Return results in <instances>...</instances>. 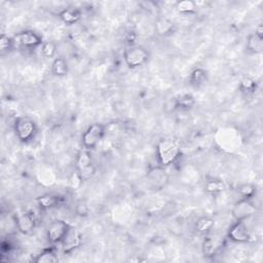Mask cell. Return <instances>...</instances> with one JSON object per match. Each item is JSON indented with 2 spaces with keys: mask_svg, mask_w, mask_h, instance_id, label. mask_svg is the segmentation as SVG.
Here are the masks:
<instances>
[{
  "mask_svg": "<svg viewBox=\"0 0 263 263\" xmlns=\"http://www.w3.org/2000/svg\"><path fill=\"white\" fill-rule=\"evenodd\" d=\"M150 58V54L142 46L127 47L123 53V60L126 66L130 69H137L144 66Z\"/></svg>",
  "mask_w": 263,
  "mask_h": 263,
  "instance_id": "277c9868",
  "label": "cell"
},
{
  "mask_svg": "<svg viewBox=\"0 0 263 263\" xmlns=\"http://www.w3.org/2000/svg\"><path fill=\"white\" fill-rule=\"evenodd\" d=\"M176 10L182 15H191L197 11V5L191 0H183L176 4Z\"/></svg>",
  "mask_w": 263,
  "mask_h": 263,
  "instance_id": "d4e9b609",
  "label": "cell"
},
{
  "mask_svg": "<svg viewBox=\"0 0 263 263\" xmlns=\"http://www.w3.org/2000/svg\"><path fill=\"white\" fill-rule=\"evenodd\" d=\"M147 178L155 188H161L168 182V176L166 174V171L160 166L151 169L147 174Z\"/></svg>",
  "mask_w": 263,
  "mask_h": 263,
  "instance_id": "5bb4252c",
  "label": "cell"
},
{
  "mask_svg": "<svg viewBox=\"0 0 263 263\" xmlns=\"http://www.w3.org/2000/svg\"><path fill=\"white\" fill-rule=\"evenodd\" d=\"M224 241L222 238L207 234L202 244V252L205 257L213 258L215 257L223 248Z\"/></svg>",
  "mask_w": 263,
  "mask_h": 263,
  "instance_id": "8fae6325",
  "label": "cell"
},
{
  "mask_svg": "<svg viewBox=\"0 0 263 263\" xmlns=\"http://www.w3.org/2000/svg\"><path fill=\"white\" fill-rule=\"evenodd\" d=\"M16 49H25V50H33L43 45L42 37L38 33L32 30H25L17 33L13 37Z\"/></svg>",
  "mask_w": 263,
  "mask_h": 263,
  "instance_id": "8992f818",
  "label": "cell"
},
{
  "mask_svg": "<svg viewBox=\"0 0 263 263\" xmlns=\"http://www.w3.org/2000/svg\"><path fill=\"white\" fill-rule=\"evenodd\" d=\"M257 211V208L255 204L253 203V199H242L238 201L233 208V216L236 219V221H241V220H248L251 218L253 215H255Z\"/></svg>",
  "mask_w": 263,
  "mask_h": 263,
  "instance_id": "30bf717a",
  "label": "cell"
},
{
  "mask_svg": "<svg viewBox=\"0 0 263 263\" xmlns=\"http://www.w3.org/2000/svg\"><path fill=\"white\" fill-rule=\"evenodd\" d=\"M58 16L63 23L67 25H74L80 21L82 17V13L79 9L68 8V9L62 10Z\"/></svg>",
  "mask_w": 263,
  "mask_h": 263,
  "instance_id": "9a60e30c",
  "label": "cell"
},
{
  "mask_svg": "<svg viewBox=\"0 0 263 263\" xmlns=\"http://www.w3.org/2000/svg\"><path fill=\"white\" fill-rule=\"evenodd\" d=\"M75 212L79 216H83V217L87 216L89 215V207H87V205L84 202H79L76 205Z\"/></svg>",
  "mask_w": 263,
  "mask_h": 263,
  "instance_id": "f546056e",
  "label": "cell"
},
{
  "mask_svg": "<svg viewBox=\"0 0 263 263\" xmlns=\"http://www.w3.org/2000/svg\"><path fill=\"white\" fill-rule=\"evenodd\" d=\"M226 186L222 180L219 179H209L205 184V191L212 195H217L225 190Z\"/></svg>",
  "mask_w": 263,
  "mask_h": 263,
  "instance_id": "603a6c76",
  "label": "cell"
},
{
  "mask_svg": "<svg viewBox=\"0 0 263 263\" xmlns=\"http://www.w3.org/2000/svg\"><path fill=\"white\" fill-rule=\"evenodd\" d=\"M208 80V71L204 68H194L189 74V83L194 87H200Z\"/></svg>",
  "mask_w": 263,
  "mask_h": 263,
  "instance_id": "ac0fdd59",
  "label": "cell"
},
{
  "mask_svg": "<svg viewBox=\"0 0 263 263\" xmlns=\"http://www.w3.org/2000/svg\"><path fill=\"white\" fill-rule=\"evenodd\" d=\"M56 53H57V46L55 42L47 41L43 42V45L41 46V54L45 58L47 59L54 58L56 56Z\"/></svg>",
  "mask_w": 263,
  "mask_h": 263,
  "instance_id": "83f0119b",
  "label": "cell"
},
{
  "mask_svg": "<svg viewBox=\"0 0 263 263\" xmlns=\"http://www.w3.org/2000/svg\"><path fill=\"white\" fill-rule=\"evenodd\" d=\"M33 261H34L35 263H56V262H58L59 257H58L57 248L54 247V245H53L52 247L43 249L39 254H37L34 258H33Z\"/></svg>",
  "mask_w": 263,
  "mask_h": 263,
  "instance_id": "2e32d148",
  "label": "cell"
},
{
  "mask_svg": "<svg viewBox=\"0 0 263 263\" xmlns=\"http://www.w3.org/2000/svg\"><path fill=\"white\" fill-rule=\"evenodd\" d=\"M14 129L20 142L28 143L35 137L37 133V124L31 117L23 115L16 118Z\"/></svg>",
  "mask_w": 263,
  "mask_h": 263,
  "instance_id": "7a4b0ae2",
  "label": "cell"
},
{
  "mask_svg": "<svg viewBox=\"0 0 263 263\" xmlns=\"http://www.w3.org/2000/svg\"><path fill=\"white\" fill-rule=\"evenodd\" d=\"M238 192L244 199H254L256 195V186L250 183H245L239 186Z\"/></svg>",
  "mask_w": 263,
  "mask_h": 263,
  "instance_id": "484cf974",
  "label": "cell"
},
{
  "mask_svg": "<svg viewBox=\"0 0 263 263\" xmlns=\"http://www.w3.org/2000/svg\"><path fill=\"white\" fill-rule=\"evenodd\" d=\"M155 30L160 36H167L172 34L175 30V24L169 19L159 18L155 23Z\"/></svg>",
  "mask_w": 263,
  "mask_h": 263,
  "instance_id": "ffe728a7",
  "label": "cell"
},
{
  "mask_svg": "<svg viewBox=\"0 0 263 263\" xmlns=\"http://www.w3.org/2000/svg\"><path fill=\"white\" fill-rule=\"evenodd\" d=\"M228 239L235 243H249L252 239V234L246 223V220L236 221L228 230Z\"/></svg>",
  "mask_w": 263,
  "mask_h": 263,
  "instance_id": "9c48e42d",
  "label": "cell"
},
{
  "mask_svg": "<svg viewBox=\"0 0 263 263\" xmlns=\"http://www.w3.org/2000/svg\"><path fill=\"white\" fill-rule=\"evenodd\" d=\"M215 226V220L211 217L208 216H203L201 218H199L195 222V230L197 233L203 234V235H207L210 234L212 232V229Z\"/></svg>",
  "mask_w": 263,
  "mask_h": 263,
  "instance_id": "44dd1931",
  "label": "cell"
},
{
  "mask_svg": "<svg viewBox=\"0 0 263 263\" xmlns=\"http://www.w3.org/2000/svg\"><path fill=\"white\" fill-rule=\"evenodd\" d=\"M255 33H256V34H257L258 36L263 37V25H262V24H259V25H258V27H257L256 30H255Z\"/></svg>",
  "mask_w": 263,
  "mask_h": 263,
  "instance_id": "4dcf8cb0",
  "label": "cell"
},
{
  "mask_svg": "<svg viewBox=\"0 0 263 263\" xmlns=\"http://www.w3.org/2000/svg\"><path fill=\"white\" fill-rule=\"evenodd\" d=\"M15 49H16V46H15L13 37H10L9 35L3 33L2 36H0V53H2V56L9 55Z\"/></svg>",
  "mask_w": 263,
  "mask_h": 263,
  "instance_id": "cb8c5ba5",
  "label": "cell"
},
{
  "mask_svg": "<svg viewBox=\"0 0 263 263\" xmlns=\"http://www.w3.org/2000/svg\"><path fill=\"white\" fill-rule=\"evenodd\" d=\"M246 49L250 54L258 55L263 51V37L258 36L256 33H251L247 37Z\"/></svg>",
  "mask_w": 263,
  "mask_h": 263,
  "instance_id": "d6986e66",
  "label": "cell"
},
{
  "mask_svg": "<svg viewBox=\"0 0 263 263\" xmlns=\"http://www.w3.org/2000/svg\"><path fill=\"white\" fill-rule=\"evenodd\" d=\"M196 104L195 98L191 94H184L179 96L175 101V107L180 110H190Z\"/></svg>",
  "mask_w": 263,
  "mask_h": 263,
  "instance_id": "7402d4cb",
  "label": "cell"
},
{
  "mask_svg": "<svg viewBox=\"0 0 263 263\" xmlns=\"http://www.w3.org/2000/svg\"><path fill=\"white\" fill-rule=\"evenodd\" d=\"M15 223L23 235L31 234L37 225V217L34 211H23L15 215Z\"/></svg>",
  "mask_w": 263,
  "mask_h": 263,
  "instance_id": "ba28073f",
  "label": "cell"
},
{
  "mask_svg": "<svg viewBox=\"0 0 263 263\" xmlns=\"http://www.w3.org/2000/svg\"><path fill=\"white\" fill-rule=\"evenodd\" d=\"M240 90L242 93H245L247 95L253 94L257 90V82L250 77H246L241 81Z\"/></svg>",
  "mask_w": 263,
  "mask_h": 263,
  "instance_id": "4316f807",
  "label": "cell"
},
{
  "mask_svg": "<svg viewBox=\"0 0 263 263\" xmlns=\"http://www.w3.org/2000/svg\"><path fill=\"white\" fill-rule=\"evenodd\" d=\"M76 173L81 182L91 180L96 173V166L94 163L91 151L82 148L77 156L75 161Z\"/></svg>",
  "mask_w": 263,
  "mask_h": 263,
  "instance_id": "3957f363",
  "label": "cell"
},
{
  "mask_svg": "<svg viewBox=\"0 0 263 263\" xmlns=\"http://www.w3.org/2000/svg\"><path fill=\"white\" fill-rule=\"evenodd\" d=\"M62 248H63V253L64 254H69L72 253L75 249L80 247L82 244V236L78 232L76 228H71L69 229V232L66 235L64 240L62 241Z\"/></svg>",
  "mask_w": 263,
  "mask_h": 263,
  "instance_id": "7c38bea8",
  "label": "cell"
},
{
  "mask_svg": "<svg viewBox=\"0 0 263 263\" xmlns=\"http://www.w3.org/2000/svg\"><path fill=\"white\" fill-rule=\"evenodd\" d=\"M62 197L54 193H46L36 199L37 206L40 210H50L58 207L61 204Z\"/></svg>",
  "mask_w": 263,
  "mask_h": 263,
  "instance_id": "4fadbf2b",
  "label": "cell"
},
{
  "mask_svg": "<svg viewBox=\"0 0 263 263\" xmlns=\"http://www.w3.org/2000/svg\"><path fill=\"white\" fill-rule=\"evenodd\" d=\"M51 72L54 76H57V77H64L67 75L69 72V66H68L67 61L62 57L56 58L52 63Z\"/></svg>",
  "mask_w": 263,
  "mask_h": 263,
  "instance_id": "e0dca14e",
  "label": "cell"
},
{
  "mask_svg": "<svg viewBox=\"0 0 263 263\" xmlns=\"http://www.w3.org/2000/svg\"><path fill=\"white\" fill-rule=\"evenodd\" d=\"M70 228H71L70 224L64 220L61 219L54 220L49 225L47 230L48 241L54 246L57 244H61L64 238L66 237V235H67V233L69 232Z\"/></svg>",
  "mask_w": 263,
  "mask_h": 263,
  "instance_id": "52a82bcc",
  "label": "cell"
},
{
  "mask_svg": "<svg viewBox=\"0 0 263 263\" xmlns=\"http://www.w3.org/2000/svg\"><path fill=\"white\" fill-rule=\"evenodd\" d=\"M124 40L127 45V47H133L138 45L139 40V34L135 30H128L124 34Z\"/></svg>",
  "mask_w": 263,
  "mask_h": 263,
  "instance_id": "f1b7e54d",
  "label": "cell"
},
{
  "mask_svg": "<svg viewBox=\"0 0 263 263\" xmlns=\"http://www.w3.org/2000/svg\"><path fill=\"white\" fill-rule=\"evenodd\" d=\"M181 156V147L173 138H162L156 145V157L159 166L164 168L174 164Z\"/></svg>",
  "mask_w": 263,
  "mask_h": 263,
  "instance_id": "6da1fadb",
  "label": "cell"
},
{
  "mask_svg": "<svg viewBox=\"0 0 263 263\" xmlns=\"http://www.w3.org/2000/svg\"><path fill=\"white\" fill-rule=\"evenodd\" d=\"M106 127L104 124L95 122L91 124L85 130L81 137V144L84 149L92 150L97 147V145L102 141L105 136Z\"/></svg>",
  "mask_w": 263,
  "mask_h": 263,
  "instance_id": "5b68a950",
  "label": "cell"
}]
</instances>
